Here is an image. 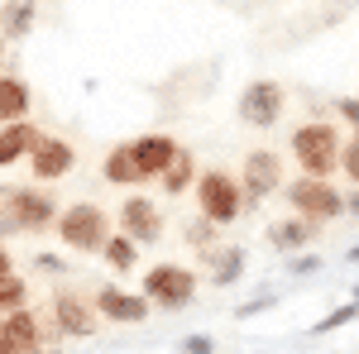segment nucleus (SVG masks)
Returning <instances> with one entry per match:
<instances>
[{
	"instance_id": "nucleus-26",
	"label": "nucleus",
	"mask_w": 359,
	"mask_h": 354,
	"mask_svg": "<svg viewBox=\"0 0 359 354\" xmlns=\"http://www.w3.org/2000/svg\"><path fill=\"white\" fill-rule=\"evenodd\" d=\"M340 172L359 187V135L350 139V144H340Z\"/></svg>"
},
{
	"instance_id": "nucleus-34",
	"label": "nucleus",
	"mask_w": 359,
	"mask_h": 354,
	"mask_svg": "<svg viewBox=\"0 0 359 354\" xmlns=\"http://www.w3.org/2000/svg\"><path fill=\"white\" fill-rule=\"evenodd\" d=\"M345 211H350V216H359V196H350V201H345Z\"/></svg>"
},
{
	"instance_id": "nucleus-10",
	"label": "nucleus",
	"mask_w": 359,
	"mask_h": 354,
	"mask_svg": "<svg viewBox=\"0 0 359 354\" xmlns=\"http://www.w3.org/2000/svg\"><path fill=\"white\" fill-rule=\"evenodd\" d=\"M48 316H53L57 335H72V340H86V335H96V326H101L96 306L82 292H72V287H57L53 292V311Z\"/></svg>"
},
{
	"instance_id": "nucleus-23",
	"label": "nucleus",
	"mask_w": 359,
	"mask_h": 354,
	"mask_svg": "<svg viewBox=\"0 0 359 354\" xmlns=\"http://www.w3.org/2000/svg\"><path fill=\"white\" fill-rule=\"evenodd\" d=\"M15 306H29V282L20 278V273L0 278V316H5V311H15Z\"/></svg>"
},
{
	"instance_id": "nucleus-21",
	"label": "nucleus",
	"mask_w": 359,
	"mask_h": 354,
	"mask_svg": "<svg viewBox=\"0 0 359 354\" xmlns=\"http://www.w3.org/2000/svg\"><path fill=\"white\" fill-rule=\"evenodd\" d=\"M101 177H106L111 187H139V182H144V177H139V168H135V158H130V144H115L111 154H106Z\"/></svg>"
},
{
	"instance_id": "nucleus-11",
	"label": "nucleus",
	"mask_w": 359,
	"mask_h": 354,
	"mask_svg": "<svg viewBox=\"0 0 359 354\" xmlns=\"http://www.w3.org/2000/svg\"><path fill=\"white\" fill-rule=\"evenodd\" d=\"M120 230H125L139 249L158 245V240H163V206L149 201V196H125V201H120Z\"/></svg>"
},
{
	"instance_id": "nucleus-16",
	"label": "nucleus",
	"mask_w": 359,
	"mask_h": 354,
	"mask_svg": "<svg viewBox=\"0 0 359 354\" xmlns=\"http://www.w3.org/2000/svg\"><path fill=\"white\" fill-rule=\"evenodd\" d=\"M34 139H39V125H34V120H10V125H0V172L15 168L20 158H29Z\"/></svg>"
},
{
	"instance_id": "nucleus-20",
	"label": "nucleus",
	"mask_w": 359,
	"mask_h": 354,
	"mask_svg": "<svg viewBox=\"0 0 359 354\" xmlns=\"http://www.w3.org/2000/svg\"><path fill=\"white\" fill-rule=\"evenodd\" d=\"M29 106H34V96H29L25 77H0V125L29 120Z\"/></svg>"
},
{
	"instance_id": "nucleus-31",
	"label": "nucleus",
	"mask_w": 359,
	"mask_h": 354,
	"mask_svg": "<svg viewBox=\"0 0 359 354\" xmlns=\"http://www.w3.org/2000/svg\"><path fill=\"white\" fill-rule=\"evenodd\" d=\"M0 354H20L15 335H10V326H5V316H0Z\"/></svg>"
},
{
	"instance_id": "nucleus-3",
	"label": "nucleus",
	"mask_w": 359,
	"mask_h": 354,
	"mask_svg": "<svg viewBox=\"0 0 359 354\" xmlns=\"http://www.w3.org/2000/svg\"><path fill=\"white\" fill-rule=\"evenodd\" d=\"M192 196H196V216H206L211 225H235V220L249 211L240 177H230V172H221V168H211V172H196Z\"/></svg>"
},
{
	"instance_id": "nucleus-19",
	"label": "nucleus",
	"mask_w": 359,
	"mask_h": 354,
	"mask_svg": "<svg viewBox=\"0 0 359 354\" xmlns=\"http://www.w3.org/2000/svg\"><path fill=\"white\" fill-rule=\"evenodd\" d=\"M158 182H163V196H182V191H192V182H196L192 149H182V144H177V154H172V163L158 172Z\"/></svg>"
},
{
	"instance_id": "nucleus-9",
	"label": "nucleus",
	"mask_w": 359,
	"mask_h": 354,
	"mask_svg": "<svg viewBox=\"0 0 359 354\" xmlns=\"http://www.w3.org/2000/svg\"><path fill=\"white\" fill-rule=\"evenodd\" d=\"M240 187H245V201L259 206L264 196H273L283 187V158L273 149H249L245 163H240Z\"/></svg>"
},
{
	"instance_id": "nucleus-14",
	"label": "nucleus",
	"mask_w": 359,
	"mask_h": 354,
	"mask_svg": "<svg viewBox=\"0 0 359 354\" xmlns=\"http://www.w3.org/2000/svg\"><path fill=\"white\" fill-rule=\"evenodd\" d=\"M172 154H177V139L158 135V130H154V135L130 139V158H135V168H139V177H144V182H158V172L172 163Z\"/></svg>"
},
{
	"instance_id": "nucleus-7",
	"label": "nucleus",
	"mask_w": 359,
	"mask_h": 354,
	"mask_svg": "<svg viewBox=\"0 0 359 354\" xmlns=\"http://www.w3.org/2000/svg\"><path fill=\"white\" fill-rule=\"evenodd\" d=\"M283 106H287V91L273 82V77H254V82L240 91V120H245L249 130H273L278 120H283Z\"/></svg>"
},
{
	"instance_id": "nucleus-22",
	"label": "nucleus",
	"mask_w": 359,
	"mask_h": 354,
	"mask_svg": "<svg viewBox=\"0 0 359 354\" xmlns=\"http://www.w3.org/2000/svg\"><path fill=\"white\" fill-rule=\"evenodd\" d=\"M101 259H106V268L130 273V268H139V245L125 235V230H111V240L101 245Z\"/></svg>"
},
{
	"instance_id": "nucleus-36",
	"label": "nucleus",
	"mask_w": 359,
	"mask_h": 354,
	"mask_svg": "<svg viewBox=\"0 0 359 354\" xmlns=\"http://www.w3.org/2000/svg\"><path fill=\"white\" fill-rule=\"evenodd\" d=\"M29 354H57V350H53V345H48V350H29Z\"/></svg>"
},
{
	"instance_id": "nucleus-8",
	"label": "nucleus",
	"mask_w": 359,
	"mask_h": 354,
	"mask_svg": "<svg viewBox=\"0 0 359 354\" xmlns=\"http://www.w3.org/2000/svg\"><path fill=\"white\" fill-rule=\"evenodd\" d=\"M72 168H77V149L62 135H43V130H39L34 149H29V172H34V182H62Z\"/></svg>"
},
{
	"instance_id": "nucleus-13",
	"label": "nucleus",
	"mask_w": 359,
	"mask_h": 354,
	"mask_svg": "<svg viewBox=\"0 0 359 354\" xmlns=\"http://www.w3.org/2000/svg\"><path fill=\"white\" fill-rule=\"evenodd\" d=\"M91 306H96V316L101 321H120V326H139V321H149V301H144V292H130V287H120V282H106L96 297H91Z\"/></svg>"
},
{
	"instance_id": "nucleus-15",
	"label": "nucleus",
	"mask_w": 359,
	"mask_h": 354,
	"mask_svg": "<svg viewBox=\"0 0 359 354\" xmlns=\"http://www.w3.org/2000/svg\"><path fill=\"white\" fill-rule=\"evenodd\" d=\"M316 230H321V225H311V220H302V216L278 220V225H269V245H273L283 259H292V254H302V249L316 245Z\"/></svg>"
},
{
	"instance_id": "nucleus-33",
	"label": "nucleus",
	"mask_w": 359,
	"mask_h": 354,
	"mask_svg": "<svg viewBox=\"0 0 359 354\" xmlns=\"http://www.w3.org/2000/svg\"><path fill=\"white\" fill-rule=\"evenodd\" d=\"M15 273V259H10V249H5V240H0V278H10Z\"/></svg>"
},
{
	"instance_id": "nucleus-35",
	"label": "nucleus",
	"mask_w": 359,
	"mask_h": 354,
	"mask_svg": "<svg viewBox=\"0 0 359 354\" xmlns=\"http://www.w3.org/2000/svg\"><path fill=\"white\" fill-rule=\"evenodd\" d=\"M350 264H359V245H350Z\"/></svg>"
},
{
	"instance_id": "nucleus-30",
	"label": "nucleus",
	"mask_w": 359,
	"mask_h": 354,
	"mask_svg": "<svg viewBox=\"0 0 359 354\" xmlns=\"http://www.w3.org/2000/svg\"><path fill=\"white\" fill-rule=\"evenodd\" d=\"M34 268H39V273H53V278H57V273H67V264H62L57 254H34Z\"/></svg>"
},
{
	"instance_id": "nucleus-6",
	"label": "nucleus",
	"mask_w": 359,
	"mask_h": 354,
	"mask_svg": "<svg viewBox=\"0 0 359 354\" xmlns=\"http://www.w3.org/2000/svg\"><path fill=\"white\" fill-rule=\"evenodd\" d=\"M5 216L15 225V235H43L57 220V201L53 191L39 187H5Z\"/></svg>"
},
{
	"instance_id": "nucleus-5",
	"label": "nucleus",
	"mask_w": 359,
	"mask_h": 354,
	"mask_svg": "<svg viewBox=\"0 0 359 354\" xmlns=\"http://www.w3.org/2000/svg\"><path fill=\"white\" fill-rule=\"evenodd\" d=\"M287 206L297 211L302 220H311V225H331L340 211H345V196L331 187V177H297V182H287Z\"/></svg>"
},
{
	"instance_id": "nucleus-32",
	"label": "nucleus",
	"mask_w": 359,
	"mask_h": 354,
	"mask_svg": "<svg viewBox=\"0 0 359 354\" xmlns=\"http://www.w3.org/2000/svg\"><path fill=\"white\" fill-rule=\"evenodd\" d=\"M5 235H15V225H10V216H5V187H0V240Z\"/></svg>"
},
{
	"instance_id": "nucleus-28",
	"label": "nucleus",
	"mask_w": 359,
	"mask_h": 354,
	"mask_svg": "<svg viewBox=\"0 0 359 354\" xmlns=\"http://www.w3.org/2000/svg\"><path fill=\"white\" fill-rule=\"evenodd\" d=\"M335 115H345V120H350V130L359 135V96H345V101H335Z\"/></svg>"
},
{
	"instance_id": "nucleus-2",
	"label": "nucleus",
	"mask_w": 359,
	"mask_h": 354,
	"mask_svg": "<svg viewBox=\"0 0 359 354\" xmlns=\"http://www.w3.org/2000/svg\"><path fill=\"white\" fill-rule=\"evenodd\" d=\"M287 154L297 158L306 177H331L335 168H340V135H335L331 120H306L292 130L287 139Z\"/></svg>"
},
{
	"instance_id": "nucleus-12",
	"label": "nucleus",
	"mask_w": 359,
	"mask_h": 354,
	"mask_svg": "<svg viewBox=\"0 0 359 354\" xmlns=\"http://www.w3.org/2000/svg\"><path fill=\"white\" fill-rule=\"evenodd\" d=\"M5 326H10V335H15L20 354L57 345V326H53V316H43L39 306H15V311H5Z\"/></svg>"
},
{
	"instance_id": "nucleus-18",
	"label": "nucleus",
	"mask_w": 359,
	"mask_h": 354,
	"mask_svg": "<svg viewBox=\"0 0 359 354\" xmlns=\"http://www.w3.org/2000/svg\"><path fill=\"white\" fill-rule=\"evenodd\" d=\"M34 20H39V0H5L0 5V39H10V43L29 39Z\"/></svg>"
},
{
	"instance_id": "nucleus-24",
	"label": "nucleus",
	"mask_w": 359,
	"mask_h": 354,
	"mask_svg": "<svg viewBox=\"0 0 359 354\" xmlns=\"http://www.w3.org/2000/svg\"><path fill=\"white\" fill-rule=\"evenodd\" d=\"M216 230H221V225H211L206 216H196L192 225H187V235H182V240H187L192 249H201V254H206V249H216Z\"/></svg>"
},
{
	"instance_id": "nucleus-4",
	"label": "nucleus",
	"mask_w": 359,
	"mask_h": 354,
	"mask_svg": "<svg viewBox=\"0 0 359 354\" xmlns=\"http://www.w3.org/2000/svg\"><path fill=\"white\" fill-rule=\"evenodd\" d=\"M139 292L149 306H163V311H187L196 297V273L182 268V264H154V268H144V282H139Z\"/></svg>"
},
{
	"instance_id": "nucleus-37",
	"label": "nucleus",
	"mask_w": 359,
	"mask_h": 354,
	"mask_svg": "<svg viewBox=\"0 0 359 354\" xmlns=\"http://www.w3.org/2000/svg\"><path fill=\"white\" fill-rule=\"evenodd\" d=\"M0 62H5V39H0Z\"/></svg>"
},
{
	"instance_id": "nucleus-29",
	"label": "nucleus",
	"mask_w": 359,
	"mask_h": 354,
	"mask_svg": "<svg viewBox=\"0 0 359 354\" xmlns=\"http://www.w3.org/2000/svg\"><path fill=\"white\" fill-rule=\"evenodd\" d=\"M211 350H216L211 335H187V340H182V354H211Z\"/></svg>"
},
{
	"instance_id": "nucleus-1",
	"label": "nucleus",
	"mask_w": 359,
	"mask_h": 354,
	"mask_svg": "<svg viewBox=\"0 0 359 354\" xmlns=\"http://www.w3.org/2000/svg\"><path fill=\"white\" fill-rule=\"evenodd\" d=\"M53 235L62 249H72V254H101V245L111 240V216L96 206V201H72V206H62L53 220Z\"/></svg>"
},
{
	"instance_id": "nucleus-25",
	"label": "nucleus",
	"mask_w": 359,
	"mask_h": 354,
	"mask_svg": "<svg viewBox=\"0 0 359 354\" xmlns=\"http://www.w3.org/2000/svg\"><path fill=\"white\" fill-rule=\"evenodd\" d=\"M355 316H359V301L350 297L345 306H335L331 316H321V321H316V335H331V330H340L345 321H355Z\"/></svg>"
},
{
	"instance_id": "nucleus-17",
	"label": "nucleus",
	"mask_w": 359,
	"mask_h": 354,
	"mask_svg": "<svg viewBox=\"0 0 359 354\" xmlns=\"http://www.w3.org/2000/svg\"><path fill=\"white\" fill-rule=\"evenodd\" d=\"M206 264H211V282H216V287H230V282L245 278L249 254L240 245H216V249H206Z\"/></svg>"
},
{
	"instance_id": "nucleus-27",
	"label": "nucleus",
	"mask_w": 359,
	"mask_h": 354,
	"mask_svg": "<svg viewBox=\"0 0 359 354\" xmlns=\"http://www.w3.org/2000/svg\"><path fill=\"white\" fill-rule=\"evenodd\" d=\"M287 268L297 273V278H306V273H316V268H321V259H316V254H306V249H302V254H292V264H287Z\"/></svg>"
}]
</instances>
